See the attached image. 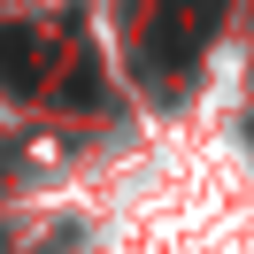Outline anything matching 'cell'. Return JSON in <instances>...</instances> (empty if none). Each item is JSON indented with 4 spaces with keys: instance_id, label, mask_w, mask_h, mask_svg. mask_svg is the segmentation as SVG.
<instances>
[{
    "instance_id": "obj_1",
    "label": "cell",
    "mask_w": 254,
    "mask_h": 254,
    "mask_svg": "<svg viewBox=\"0 0 254 254\" xmlns=\"http://www.w3.org/2000/svg\"><path fill=\"white\" fill-rule=\"evenodd\" d=\"M216 16H223V0H162V16H154V69L170 62V69H185L192 54H200V39L216 31Z\"/></svg>"
},
{
    "instance_id": "obj_2",
    "label": "cell",
    "mask_w": 254,
    "mask_h": 254,
    "mask_svg": "<svg viewBox=\"0 0 254 254\" xmlns=\"http://www.w3.org/2000/svg\"><path fill=\"white\" fill-rule=\"evenodd\" d=\"M31 47H39V39H31V31H16V23L0 31V85H31V77H39Z\"/></svg>"
}]
</instances>
